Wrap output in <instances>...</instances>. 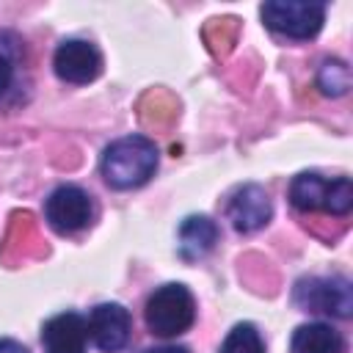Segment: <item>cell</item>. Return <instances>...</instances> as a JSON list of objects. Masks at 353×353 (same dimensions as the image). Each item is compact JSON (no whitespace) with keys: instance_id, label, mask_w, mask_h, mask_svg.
<instances>
[{"instance_id":"obj_4","label":"cell","mask_w":353,"mask_h":353,"mask_svg":"<svg viewBox=\"0 0 353 353\" xmlns=\"http://www.w3.org/2000/svg\"><path fill=\"white\" fill-rule=\"evenodd\" d=\"M262 22L290 39H312L323 28L325 6L312 0H268L259 8Z\"/></svg>"},{"instance_id":"obj_13","label":"cell","mask_w":353,"mask_h":353,"mask_svg":"<svg viewBox=\"0 0 353 353\" xmlns=\"http://www.w3.org/2000/svg\"><path fill=\"white\" fill-rule=\"evenodd\" d=\"M317 85L325 97H342L347 88H350V69L345 61L339 58H331L320 66L317 72Z\"/></svg>"},{"instance_id":"obj_14","label":"cell","mask_w":353,"mask_h":353,"mask_svg":"<svg viewBox=\"0 0 353 353\" xmlns=\"http://www.w3.org/2000/svg\"><path fill=\"white\" fill-rule=\"evenodd\" d=\"M221 353H265V345H262L259 331L251 323H237L226 334V339L221 345Z\"/></svg>"},{"instance_id":"obj_9","label":"cell","mask_w":353,"mask_h":353,"mask_svg":"<svg viewBox=\"0 0 353 353\" xmlns=\"http://www.w3.org/2000/svg\"><path fill=\"white\" fill-rule=\"evenodd\" d=\"M41 345L44 353H85L88 345L85 320L77 312H63L50 317L41 328Z\"/></svg>"},{"instance_id":"obj_6","label":"cell","mask_w":353,"mask_h":353,"mask_svg":"<svg viewBox=\"0 0 353 353\" xmlns=\"http://www.w3.org/2000/svg\"><path fill=\"white\" fill-rule=\"evenodd\" d=\"M91 212H94L91 199L77 185H61L44 201V218L61 234H72V232H80L83 226H88Z\"/></svg>"},{"instance_id":"obj_16","label":"cell","mask_w":353,"mask_h":353,"mask_svg":"<svg viewBox=\"0 0 353 353\" xmlns=\"http://www.w3.org/2000/svg\"><path fill=\"white\" fill-rule=\"evenodd\" d=\"M8 83H11V63L6 55H0V94L8 88Z\"/></svg>"},{"instance_id":"obj_5","label":"cell","mask_w":353,"mask_h":353,"mask_svg":"<svg viewBox=\"0 0 353 353\" xmlns=\"http://www.w3.org/2000/svg\"><path fill=\"white\" fill-rule=\"evenodd\" d=\"M295 303L306 312H323L331 317H350L353 312V292L347 279H303L295 287Z\"/></svg>"},{"instance_id":"obj_7","label":"cell","mask_w":353,"mask_h":353,"mask_svg":"<svg viewBox=\"0 0 353 353\" xmlns=\"http://www.w3.org/2000/svg\"><path fill=\"white\" fill-rule=\"evenodd\" d=\"M52 66H55V74L61 80L83 85V83L97 80V74L102 72V55H99V50L91 41L66 39V41L58 44Z\"/></svg>"},{"instance_id":"obj_12","label":"cell","mask_w":353,"mask_h":353,"mask_svg":"<svg viewBox=\"0 0 353 353\" xmlns=\"http://www.w3.org/2000/svg\"><path fill=\"white\" fill-rule=\"evenodd\" d=\"M290 347L292 353H342L345 339L325 323H306L295 328Z\"/></svg>"},{"instance_id":"obj_11","label":"cell","mask_w":353,"mask_h":353,"mask_svg":"<svg viewBox=\"0 0 353 353\" xmlns=\"http://www.w3.org/2000/svg\"><path fill=\"white\" fill-rule=\"evenodd\" d=\"M218 240V226L207 215H190L179 226V251L185 259L204 256Z\"/></svg>"},{"instance_id":"obj_3","label":"cell","mask_w":353,"mask_h":353,"mask_svg":"<svg viewBox=\"0 0 353 353\" xmlns=\"http://www.w3.org/2000/svg\"><path fill=\"white\" fill-rule=\"evenodd\" d=\"M290 201L303 212L325 210L331 215H345L353 207V185L347 176L328 182L320 174H298L290 185Z\"/></svg>"},{"instance_id":"obj_2","label":"cell","mask_w":353,"mask_h":353,"mask_svg":"<svg viewBox=\"0 0 353 353\" xmlns=\"http://www.w3.org/2000/svg\"><path fill=\"white\" fill-rule=\"evenodd\" d=\"M146 328L157 336L185 334L196 320V301L185 284H163L157 287L143 309Z\"/></svg>"},{"instance_id":"obj_17","label":"cell","mask_w":353,"mask_h":353,"mask_svg":"<svg viewBox=\"0 0 353 353\" xmlns=\"http://www.w3.org/2000/svg\"><path fill=\"white\" fill-rule=\"evenodd\" d=\"M146 353H190V350L182 345H160V347H149Z\"/></svg>"},{"instance_id":"obj_8","label":"cell","mask_w":353,"mask_h":353,"mask_svg":"<svg viewBox=\"0 0 353 353\" xmlns=\"http://www.w3.org/2000/svg\"><path fill=\"white\" fill-rule=\"evenodd\" d=\"M85 328L102 353H119L130 339V314L121 303H99L91 309Z\"/></svg>"},{"instance_id":"obj_10","label":"cell","mask_w":353,"mask_h":353,"mask_svg":"<svg viewBox=\"0 0 353 353\" xmlns=\"http://www.w3.org/2000/svg\"><path fill=\"white\" fill-rule=\"evenodd\" d=\"M229 221L237 232L248 234L270 221V199L259 185H243L229 201Z\"/></svg>"},{"instance_id":"obj_15","label":"cell","mask_w":353,"mask_h":353,"mask_svg":"<svg viewBox=\"0 0 353 353\" xmlns=\"http://www.w3.org/2000/svg\"><path fill=\"white\" fill-rule=\"evenodd\" d=\"M0 353H28V347H25L22 342H17V339L3 336V339H0Z\"/></svg>"},{"instance_id":"obj_1","label":"cell","mask_w":353,"mask_h":353,"mask_svg":"<svg viewBox=\"0 0 353 353\" xmlns=\"http://www.w3.org/2000/svg\"><path fill=\"white\" fill-rule=\"evenodd\" d=\"M157 171V146L143 135H124L102 154V176L116 190L141 188Z\"/></svg>"}]
</instances>
